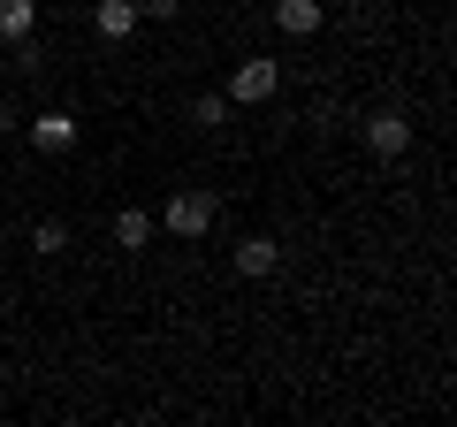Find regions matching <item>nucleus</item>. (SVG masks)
<instances>
[{
  "mask_svg": "<svg viewBox=\"0 0 457 427\" xmlns=\"http://www.w3.org/2000/svg\"><path fill=\"white\" fill-rule=\"evenodd\" d=\"M191 115L206 122V130H221V122H228V92H206V99H198V107H191Z\"/></svg>",
  "mask_w": 457,
  "mask_h": 427,
  "instance_id": "10",
  "label": "nucleus"
},
{
  "mask_svg": "<svg viewBox=\"0 0 457 427\" xmlns=\"http://www.w3.org/2000/svg\"><path fill=\"white\" fill-rule=\"evenodd\" d=\"M31 245H38V252H62V245H69V230H62V222H38Z\"/></svg>",
  "mask_w": 457,
  "mask_h": 427,
  "instance_id": "11",
  "label": "nucleus"
},
{
  "mask_svg": "<svg viewBox=\"0 0 457 427\" xmlns=\"http://www.w3.org/2000/svg\"><path fill=\"white\" fill-rule=\"evenodd\" d=\"M23 138H31L38 153H69V146H77V115H62V107H54V115H38Z\"/></svg>",
  "mask_w": 457,
  "mask_h": 427,
  "instance_id": "5",
  "label": "nucleus"
},
{
  "mask_svg": "<svg viewBox=\"0 0 457 427\" xmlns=\"http://www.w3.org/2000/svg\"><path fill=\"white\" fill-rule=\"evenodd\" d=\"M92 31L107 38V46H122V38L137 31V0H99V8H92Z\"/></svg>",
  "mask_w": 457,
  "mask_h": 427,
  "instance_id": "4",
  "label": "nucleus"
},
{
  "mask_svg": "<svg viewBox=\"0 0 457 427\" xmlns=\"http://www.w3.org/2000/svg\"><path fill=\"white\" fill-rule=\"evenodd\" d=\"M213 230V198L206 191H176L168 198V237H206Z\"/></svg>",
  "mask_w": 457,
  "mask_h": 427,
  "instance_id": "1",
  "label": "nucleus"
},
{
  "mask_svg": "<svg viewBox=\"0 0 457 427\" xmlns=\"http://www.w3.org/2000/svg\"><path fill=\"white\" fill-rule=\"evenodd\" d=\"M275 62H245L237 77H228V99H245V107H260V99H275Z\"/></svg>",
  "mask_w": 457,
  "mask_h": 427,
  "instance_id": "3",
  "label": "nucleus"
},
{
  "mask_svg": "<svg viewBox=\"0 0 457 427\" xmlns=\"http://www.w3.org/2000/svg\"><path fill=\"white\" fill-rule=\"evenodd\" d=\"M366 146H374L381 161H404V153H411V122L396 115V107H381V115L366 122Z\"/></svg>",
  "mask_w": 457,
  "mask_h": 427,
  "instance_id": "2",
  "label": "nucleus"
},
{
  "mask_svg": "<svg viewBox=\"0 0 457 427\" xmlns=\"http://www.w3.org/2000/svg\"><path fill=\"white\" fill-rule=\"evenodd\" d=\"M275 267H282L275 237H245V245H237V275H275Z\"/></svg>",
  "mask_w": 457,
  "mask_h": 427,
  "instance_id": "6",
  "label": "nucleus"
},
{
  "mask_svg": "<svg viewBox=\"0 0 457 427\" xmlns=\"http://www.w3.org/2000/svg\"><path fill=\"white\" fill-rule=\"evenodd\" d=\"M275 23H282V31H290V38L320 31V0H282V8H275Z\"/></svg>",
  "mask_w": 457,
  "mask_h": 427,
  "instance_id": "8",
  "label": "nucleus"
},
{
  "mask_svg": "<svg viewBox=\"0 0 457 427\" xmlns=\"http://www.w3.org/2000/svg\"><path fill=\"white\" fill-rule=\"evenodd\" d=\"M114 245H122V252H145L153 245V214L145 206H122V214H114Z\"/></svg>",
  "mask_w": 457,
  "mask_h": 427,
  "instance_id": "7",
  "label": "nucleus"
},
{
  "mask_svg": "<svg viewBox=\"0 0 457 427\" xmlns=\"http://www.w3.org/2000/svg\"><path fill=\"white\" fill-rule=\"evenodd\" d=\"M31 23H38L31 0H0V38H31Z\"/></svg>",
  "mask_w": 457,
  "mask_h": 427,
  "instance_id": "9",
  "label": "nucleus"
}]
</instances>
